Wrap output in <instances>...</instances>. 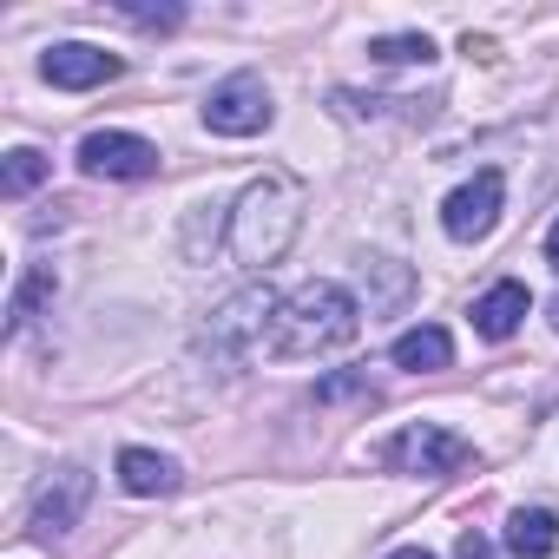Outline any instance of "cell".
Wrapping results in <instances>:
<instances>
[{"label":"cell","instance_id":"5","mask_svg":"<svg viewBox=\"0 0 559 559\" xmlns=\"http://www.w3.org/2000/svg\"><path fill=\"white\" fill-rule=\"evenodd\" d=\"M80 171H86V178H119V185H132V178H152V171H158V145L139 139V132H86V139H80Z\"/></svg>","mask_w":559,"mask_h":559},{"label":"cell","instance_id":"1","mask_svg":"<svg viewBox=\"0 0 559 559\" xmlns=\"http://www.w3.org/2000/svg\"><path fill=\"white\" fill-rule=\"evenodd\" d=\"M304 230V185L290 171H263L230 204V257L250 270H270Z\"/></svg>","mask_w":559,"mask_h":559},{"label":"cell","instance_id":"16","mask_svg":"<svg viewBox=\"0 0 559 559\" xmlns=\"http://www.w3.org/2000/svg\"><path fill=\"white\" fill-rule=\"evenodd\" d=\"M47 297H53V270H34L27 284L14 290V304H8V330H27V323H34V310H40Z\"/></svg>","mask_w":559,"mask_h":559},{"label":"cell","instance_id":"17","mask_svg":"<svg viewBox=\"0 0 559 559\" xmlns=\"http://www.w3.org/2000/svg\"><path fill=\"white\" fill-rule=\"evenodd\" d=\"M317 402H376V389H369V376H330V382H317Z\"/></svg>","mask_w":559,"mask_h":559},{"label":"cell","instance_id":"21","mask_svg":"<svg viewBox=\"0 0 559 559\" xmlns=\"http://www.w3.org/2000/svg\"><path fill=\"white\" fill-rule=\"evenodd\" d=\"M389 559H435L428 546H402V552H389Z\"/></svg>","mask_w":559,"mask_h":559},{"label":"cell","instance_id":"18","mask_svg":"<svg viewBox=\"0 0 559 559\" xmlns=\"http://www.w3.org/2000/svg\"><path fill=\"white\" fill-rule=\"evenodd\" d=\"M119 21H132V27H178L185 8H119Z\"/></svg>","mask_w":559,"mask_h":559},{"label":"cell","instance_id":"11","mask_svg":"<svg viewBox=\"0 0 559 559\" xmlns=\"http://www.w3.org/2000/svg\"><path fill=\"white\" fill-rule=\"evenodd\" d=\"M389 356H395V369H408V376H435V369L454 362V336H448L441 323H421V330H402Z\"/></svg>","mask_w":559,"mask_h":559},{"label":"cell","instance_id":"13","mask_svg":"<svg viewBox=\"0 0 559 559\" xmlns=\"http://www.w3.org/2000/svg\"><path fill=\"white\" fill-rule=\"evenodd\" d=\"M552 546H559V520L546 507H520L507 520V552L513 559H552Z\"/></svg>","mask_w":559,"mask_h":559},{"label":"cell","instance_id":"19","mask_svg":"<svg viewBox=\"0 0 559 559\" xmlns=\"http://www.w3.org/2000/svg\"><path fill=\"white\" fill-rule=\"evenodd\" d=\"M454 559H493V546H487L480 533H461V546H454Z\"/></svg>","mask_w":559,"mask_h":559},{"label":"cell","instance_id":"15","mask_svg":"<svg viewBox=\"0 0 559 559\" xmlns=\"http://www.w3.org/2000/svg\"><path fill=\"white\" fill-rule=\"evenodd\" d=\"M40 178H47V158H40L34 145H21V152H8V171H0V191H8V198H27Z\"/></svg>","mask_w":559,"mask_h":559},{"label":"cell","instance_id":"10","mask_svg":"<svg viewBox=\"0 0 559 559\" xmlns=\"http://www.w3.org/2000/svg\"><path fill=\"white\" fill-rule=\"evenodd\" d=\"M526 310H533V297H526V284H513V276H507V284H493L480 304H474V330L487 336V343H507L520 323H526Z\"/></svg>","mask_w":559,"mask_h":559},{"label":"cell","instance_id":"4","mask_svg":"<svg viewBox=\"0 0 559 559\" xmlns=\"http://www.w3.org/2000/svg\"><path fill=\"white\" fill-rule=\"evenodd\" d=\"M204 126H211L217 139H250V132H263V126H270V86H263L257 73H230L224 86H211Z\"/></svg>","mask_w":559,"mask_h":559},{"label":"cell","instance_id":"7","mask_svg":"<svg viewBox=\"0 0 559 559\" xmlns=\"http://www.w3.org/2000/svg\"><path fill=\"white\" fill-rule=\"evenodd\" d=\"M86 500H93V474L86 467H60L53 480H40V493H34V539H60V533H73L80 526V513H86Z\"/></svg>","mask_w":559,"mask_h":559},{"label":"cell","instance_id":"12","mask_svg":"<svg viewBox=\"0 0 559 559\" xmlns=\"http://www.w3.org/2000/svg\"><path fill=\"white\" fill-rule=\"evenodd\" d=\"M119 487L139 493V500H152V493H171L178 487V467L165 454H152V448H126L119 454Z\"/></svg>","mask_w":559,"mask_h":559},{"label":"cell","instance_id":"9","mask_svg":"<svg viewBox=\"0 0 559 559\" xmlns=\"http://www.w3.org/2000/svg\"><path fill=\"white\" fill-rule=\"evenodd\" d=\"M40 73H47L53 86H67V93H86V86H106V80H119V53H106V47H86V40H67V47H53V53L40 60Z\"/></svg>","mask_w":559,"mask_h":559},{"label":"cell","instance_id":"20","mask_svg":"<svg viewBox=\"0 0 559 559\" xmlns=\"http://www.w3.org/2000/svg\"><path fill=\"white\" fill-rule=\"evenodd\" d=\"M546 263H552V276H559V224L546 230Z\"/></svg>","mask_w":559,"mask_h":559},{"label":"cell","instance_id":"2","mask_svg":"<svg viewBox=\"0 0 559 559\" xmlns=\"http://www.w3.org/2000/svg\"><path fill=\"white\" fill-rule=\"evenodd\" d=\"M362 330V310L343 284L317 276L297 297L276 304V323H270V356H323V349H343L349 336Z\"/></svg>","mask_w":559,"mask_h":559},{"label":"cell","instance_id":"3","mask_svg":"<svg viewBox=\"0 0 559 559\" xmlns=\"http://www.w3.org/2000/svg\"><path fill=\"white\" fill-rule=\"evenodd\" d=\"M376 461H382V467H395V474H454V467H467V461H474V448H467L454 428L415 421V428L389 435V441L376 448Z\"/></svg>","mask_w":559,"mask_h":559},{"label":"cell","instance_id":"8","mask_svg":"<svg viewBox=\"0 0 559 559\" xmlns=\"http://www.w3.org/2000/svg\"><path fill=\"white\" fill-rule=\"evenodd\" d=\"M276 323V297L263 290V284H250L243 297H230L217 317H211V349H224V356H243V349H257L263 343V330Z\"/></svg>","mask_w":559,"mask_h":559},{"label":"cell","instance_id":"14","mask_svg":"<svg viewBox=\"0 0 559 559\" xmlns=\"http://www.w3.org/2000/svg\"><path fill=\"white\" fill-rule=\"evenodd\" d=\"M369 60H382V67H428L435 40L428 34H382V40H369Z\"/></svg>","mask_w":559,"mask_h":559},{"label":"cell","instance_id":"6","mask_svg":"<svg viewBox=\"0 0 559 559\" xmlns=\"http://www.w3.org/2000/svg\"><path fill=\"white\" fill-rule=\"evenodd\" d=\"M500 198H507L500 171H474L461 191H448V204H441V230H448L454 243H480V237L493 230V217H500Z\"/></svg>","mask_w":559,"mask_h":559}]
</instances>
